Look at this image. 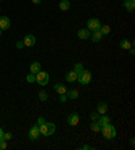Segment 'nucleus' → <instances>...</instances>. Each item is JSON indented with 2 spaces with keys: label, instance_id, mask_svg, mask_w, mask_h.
<instances>
[{
  "label": "nucleus",
  "instance_id": "1",
  "mask_svg": "<svg viewBox=\"0 0 135 150\" xmlns=\"http://www.w3.org/2000/svg\"><path fill=\"white\" fill-rule=\"evenodd\" d=\"M101 134H103V137L105 138V139H114L115 137H116V129H115V126H112L111 123H108V125L103 126L100 129Z\"/></svg>",
  "mask_w": 135,
  "mask_h": 150
},
{
  "label": "nucleus",
  "instance_id": "2",
  "mask_svg": "<svg viewBox=\"0 0 135 150\" xmlns=\"http://www.w3.org/2000/svg\"><path fill=\"white\" fill-rule=\"evenodd\" d=\"M39 131H41L42 135L50 137L56 133V125L52 122H45L42 126H39Z\"/></svg>",
  "mask_w": 135,
  "mask_h": 150
},
{
  "label": "nucleus",
  "instance_id": "3",
  "mask_svg": "<svg viewBox=\"0 0 135 150\" xmlns=\"http://www.w3.org/2000/svg\"><path fill=\"white\" fill-rule=\"evenodd\" d=\"M90 80H92V74H90V72L87 70V69L81 70V72L77 74V81H78L81 85H87V84H89Z\"/></svg>",
  "mask_w": 135,
  "mask_h": 150
},
{
  "label": "nucleus",
  "instance_id": "4",
  "mask_svg": "<svg viewBox=\"0 0 135 150\" xmlns=\"http://www.w3.org/2000/svg\"><path fill=\"white\" fill-rule=\"evenodd\" d=\"M35 83H38L39 85H47L49 84V73L47 72H42L39 70L38 73L35 74Z\"/></svg>",
  "mask_w": 135,
  "mask_h": 150
},
{
  "label": "nucleus",
  "instance_id": "5",
  "mask_svg": "<svg viewBox=\"0 0 135 150\" xmlns=\"http://www.w3.org/2000/svg\"><path fill=\"white\" fill-rule=\"evenodd\" d=\"M101 27V22L96 18H90L89 21L87 22V28L89 31H95V30H99Z\"/></svg>",
  "mask_w": 135,
  "mask_h": 150
},
{
  "label": "nucleus",
  "instance_id": "6",
  "mask_svg": "<svg viewBox=\"0 0 135 150\" xmlns=\"http://www.w3.org/2000/svg\"><path fill=\"white\" fill-rule=\"evenodd\" d=\"M39 135H41V131H39V126L35 125L33 126L31 129H30V131H28V138L31 141H37L39 138Z\"/></svg>",
  "mask_w": 135,
  "mask_h": 150
},
{
  "label": "nucleus",
  "instance_id": "7",
  "mask_svg": "<svg viewBox=\"0 0 135 150\" xmlns=\"http://www.w3.org/2000/svg\"><path fill=\"white\" fill-rule=\"evenodd\" d=\"M80 122V116L77 112H72L69 116H68V125L70 126V127H74V126H77Z\"/></svg>",
  "mask_w": 135,
  "mask_h": 150
},
{
  "label": "nucleus",
  "instance_id": "8",
  "mask_svg": "<svg viewBox=\"0 0 135 150\" xmlns=\"http://www.w3.org/2000/svg\"><path fill=\"white\" fill-rule=\"evenodd\" d=\"M23 43H24V46H27V47H31V46H34L35 45V37H34V35H31V34L24 35Z\"/></svg>",
  "mask_w": 135,
  "mask_h": 150
},
{
  "label": "nucleus",
  "instance_id": "9",
  "mask_svg": "<svg viewBox=\"0 0 135 150\" xmlns=\"http://www.w3.org/2000/svg\"><path fill=\"white\" fill-rule=\"evenodd\" d=\"M11 26V22L10 19H8V16H0V28L1 30H8Z\"/></svg>",
  "mask_w": 135,
  "mask_h": 150
},
{
  "label": "nucleus",
  "instance_id": "10",
  "mask_svg": "<svg viewBox=\"0 0 135 150\" xmlns=\"http://www.w3.org/2000/svg\"><path fill=\"white\" fill-rule=\"evenodd\" d=\"M101 38H103V34L100 33V30H95V31L90 33V39L93 43H97V42H100Z\"/></svg>",
  "mask_w": 135,
  "mask_h": 150
},
{
  "label": "nucleus",
  "instance_id": "11",
  "mask_svg": "<svg viewBox=\"0 0 135 150\" xmlns=\"http://www.w3.org/2000/svg\"><path fill=\"white\" fill-rule=\"evenodd\" d=\"M54 91L57 92L58 95H64V93H66V91H68V88L64 85V84H61V83H57V84H54Z\"/></svg>",
  "mask_w": 135,
  "mask_h": 150
},
{
  "label": "nucleus",
  "instance_id": "12",
  "mask_svg": "<svg viewBox=\"0 0 135 150\" xmlns=\"http://www.w3.org/2000/svg\"><path fill=\"white\" fill-rule=\"evenodd\" d=\"M90 33L88 28H81V30H78V33H77V35H78L80 39H88L90 38Z\"/></svg>",
  "mask_w": 135,
  "mask_h": 150
},
{
  "label": "nucleus",
  "instance_id": "13",
  "mask_svg": "<svg viewBox=\"0 0 135 150\" xmlns=\"http://www.w3.org/2000/svg\"><path fill=\"white\" fill-rule=\"evenodd\" d=\"M65 80L68 81V83H74V81H77V73L74 70H69V72L65 74Z\"/></svg>",
  "mask_w": 135,
  "mask_h": 150
},
{
  "label": "nucleus",
  "instance_id": "14",
  "mask_svg": "<svg viewBox=\"0 0 135 150\" xmlns=\"http://www.w3.org/2000/svg\"><path fill=\"white\" fill-rule=\"evenodd\" d=\"M96 122L100 125V127H103V126L108 125V123H111V118H110V116H107L105 114H103V116H100V118L97 119Z\"/></svg>",
  "mask_w": 135,
  "mask_h": 150
},
{
  "label": "nucleus",
  "instance_id": "15",
  "mask_svg": "<svg viewBox=\"0 0 135 150\" xmlns=\"http://www.w3.org/2000/svg\"><path fill=\"white\" fill-rule=\"evenodd\" d=\"M123 6H124V8L128 11V12H134V10H135V1L134 0H124Z\"/></svg>",
  "mask_w": 135,
  "mask_h": 150
},
{
  "label": "nucleus",
  "instance_id": "16",
  "mask_svg": "<svg viewBox=\"0 0 135 150\" xmlns=\"http://www.w3.org/2000/svg\"><path fill=\"white\" fill-rule=\"evenodd\" d=\"M96 108H97V112L103 115V114H105V112L108 111V105H107V103H104V101H100V103L97 104Z\"/></svg>",
  "mask_w": 135,
  "mask_h": 150
},
{
  "label": "nucleus",
  "instance_id": "17",
  "mask_svg": "<svg viewBox=\"0 0 135 150\" xmlns=\"http://www.w3.org/2000/svg\"><path fill=\"white\" fill-rule=\"evenodd\" d=\"M119 46H120V49H124V50H130L132 47V43L128 39H122L119 42Z\"/></svg>",
  "mask_w": 135,
  "mask_h": 150
},
{
  "label": "nucleus",
  "instance_id": "18",
  "mask_svg": "<svg viewBox=\"0 0 135 150\" xmlns=\"http://www.w3.org/2000/svg\"><path fill=\"white\" fill-rule=\"evenodd\" d=\"M39 70H41V64H39V62H37V61H35V62H33L31 65H30V73L37 74Z\"/></svg>",
  "mask_w": 135,
  "mask_h": 150
},
{
  "label": "nucleus",
  "instance_id": "19",
  "mask_svg": "<svg viewBox=\"0 0 135 150\" xmlns=\"http://www.w3.org/2000/svg\"><path fill=\"white\" fill-rule=\"evenodd\" d=\"M69 8H70L69 0H61V1H59V10L61 11H68Z\"/></svg>",
  "mask_w": 135,
  "mask_h": 150
},
{
  "label": "nucleus",
  "instance_id": "20",
  "mask_svg": "<svg viewBox=\"0 0 135 150\" xmlns=\"http://www.w3.org/2000/svg\"><path fill=\"white\" fill-rule=\"evenodd\" d=\"M66 96L69 99H77L78 98V91L77 89H69V91H66Z\"/></svg>",
  "mask_w": 135,
  "mask_h": 150
},
{
  "label": "nucleus",
  "instance_id": "21",
  "mask_svg": "<svg viewBox=\"0 0 135 150\" xmlns=\"http://www.w3.org/2000/svg\"><path fill=\"white\" fill-rule=\"evenodd\" d=\"M99 30H100V33H101L103 35H108L110 33H111V27H110L108 25H104V26L101 25V27L99 28Z\"/></svg>",
  "mask_w": 135,
  "mask_h": 150
},
{
  "label": "nucleus",
  "instance_id": "22",
  "mask_svg": "<svg viewBox=\"0 0 135 150\" xmlns=\"http://www.w3.org/2000/svg\"><path fill=\"white\" fill-rule=\"evenodd\" d=\"M73 70H74V72H76L77 74L80 73V72H81V70H84V65L81 62H77L76 65H74V68H73Z\"/></svg>",
  "mask_w": 135,
  "mask_h": 150
},
{
  "label": "nucleus",
  "instance_id": "23",
  "mask_svg": "<svg viewBox=\"0 0 135 150\" xmlns=\"http://www.w3.org/2000/svg\"><path fill=\"white\" fill-rule=\"evenodd\" d=\"M100 125H99V123L97 122H93L92 123V125H90V130H92V131H95V133H99V131H100Z\"/></svg>",
  "mask_w": 135,
  "mask_h": 150
},
{
  "label": "nucleus",
  "instance_id": "24",
  "mask_svg": "<svg viewBox=\"0 0 135 150\" xmlns=\"http://www.w3.org/2000/svg\"><path fill=\"white\" fill-rule=\"evenodd\" d=\"M39 99H41V101H46V100H47V92H46V91H41V92H39Z\"/></svg>",
  "mask_w": 135,
  "mask_h": 150
},
{
  "label": "nucleus",
  "instance_id": "25",
  "mask_svg": "<svg viewBox=\"0 0 135 150\" xmlns=\"http://www.w3.org/2000/svg\"><path fill=\"white\" fill-rule=\"evenodd\" d=\"M100 118V114H99V112H92V114H90V119H92V120H93V122H96L97 119Z\"/></svg>",
  "mask_w": 135,
  "mask_h": 150
},
{
  "label": "nucleus",
  "instance_id": "26",
  "mask_svg": "<svg viewBox=\"0 0 135 150\" xmlns=\"http://www.w3.org/2000/svg\"><path fill=\"white\" fill-rule=\"evenodd\" d=\"M26 80H27L28 83H35V74H33V73L27 74V77H26Z\"/></svg>",
  "mask_w": 135,
  "mask_h": 150
},
{
  "label": "nucleus",
  "instance_id": "27",
  "mask_svg": "<svg viewBox=\"0 0 135 150\" xmlns=\"http://www.w3.org/2000/svg\"><path fill=\"white\" fill-rule=\"evenodd\" d=\"M78 149H81V150H93L95 147L93 146H89V145H83V146H80Z\"/></svg>",
  "mask_w": 135,
  "mask_h": 150
},
{
  "label": "nucleus",
  "instance_id": "28",
  "mask_svg": "<svg viewBox=\"0 0 135 150\" xmlns=\"http://www.w3.org/2000/svg\"><path fill=\"white\" fill-rule=\"evenodd\" d=\"M15 46H16V49H19V50L23 49V47H24L23 41H18V42H16V45H15Z\"/></svg>",
  "mask_w": 135,
  "mask_h": 150
},
{
  "label": "nucleus",
  "instance_id": "29",
  "mask_svg": "<svg viewBox=\"0 0 135 150\" xmlns=\"http://www.w3.org/2000/svg\"><path fill=\"white\" fill-rule=\"evenodd\" d=\"M66 100H68V96H66V93L59 95V101H61V103H65Z\"/></svg>",
  "mask_w": 135,
  "mask_h": 150
},
{
  "label": "nucleus",
  "instance_id": "30",
  "mask_svg": "<svg viewBox=\"0 0 135 150\" xmlns=\"http://www.w3.org/2000/svg\"><path fill=\"white\" fill-rule=\"evenodd\" d=\"M7 149V141H1L0 142V150H4Z\"/></svg>",
  "mask_w": 135,
  "mask_h": 150
},
{
  "label": "nucleus",
  "instance_id": "31",
  "mask_svg": "<svg viewBox=\"0 0 135 150\" xmlns=\"http://www.w3.org/2000/svg\"><path fill=\"white\" fill-rule=\"evenodd\" d=\"M12 138V134L11 133H4V141H10Z\"/></svg>",
  "mask_w": 135,
  "mask_h": 150
},
{
  "label": "nucleus",
  "instance_id": "32",
  "mask_svg": "<svg viewBox=\"0 0 135 150\" xmlns=\"http://www.w3.org/2000/svg\"><path fill=\"white\" fill-rule=\"evenodd\" d=\"M45 122H46L45 118H43V116H39V118H38V123H37V125H38V126H42Z\"/></svg>",
  "mask_w": 135,
  "mask_h": 150
},
{
  "label": "nucleus",
  "instance_id": "33",
  "mask_svg": "<svg viewBox=\"0 0 135 150\" xmlns=\"http://www.w3.org/2000/svg\"><path fill=\"white\" fill-rule=\"evenodd\" d=\"M1 141H4V131L3 130H0V142Z\"/></svg>",
  "mask_w": 135,
  "mask_h": 150
},
{
  "label": "nucleus",
  "instance_id": "34",
  "mask_svg": "<svg viewBox=\"0 0 135 150\" xmlns=\"http://www.w3.org/2000/svg\"><path fill=\"white\" fill-rule=\"evenodd\" d=\"M41 1H42V0H33V3H34V4H39Z\"/></svg>",
  "mask_w": 135,
  "mask_h": 150
},
{
  "label": "nucleus",
  "instance_id": "35",
  "mask_svg": "<svg viewBox=\"0 0 135 150\" xmlns=\"http://www.w3.org/2000/svg\"><path fill=\"white\" fill-rule=\"evenodd\" d=\"M134 49H132V47H131V49H130V54H131V56H134Z\"/></svg>",
  "mask_w": 135,
  "mask_h": 150
},
{
  "label": "nucleus",
  "instance_id": "36",
  "mask_svg": "<svg viewBox=\"0 0 135 150\" xmlns=\"http://www.w3.org/2000/svg\"><path fill=\"white\" fill-rule=\"evenodd\" d=\"M1 33H3V30H1V28H0V37H1Z\"/></svg>",
  "mask_w": 135,
  "mask_h": 150
},
{
  "label": "nucleus",
  "instance_id": "37",
  "mask_svg": "<svg viewBox=\"0 0 135 150\" xmlns=\"http://www.w3.org/2000/svg\"><path fill=\"white\" fill-rule=\"evenodd\" d=\"M0 12H1V10H0Z\"/></svg>",
  "mask_w": 135,
  "mask_h": 150
},
{
  "label": "nucleus",
  "instance_id": "38",
  "mask_svg": "<svg viewBox=\"0 0 135 150\" xmlns=\"http://www.w3.org/2000/svg\"><path fill=\"white\" fill-rule=\"evenodd\" d=\"M0 1H1V0H0Z\"/></svg>",
  "mask_w": 135,
  "mask_h": 150
}]
</instances>
